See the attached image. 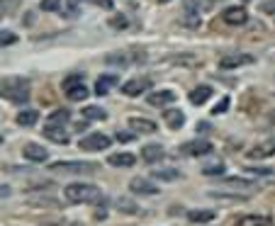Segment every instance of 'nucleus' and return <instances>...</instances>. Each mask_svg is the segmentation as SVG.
I'll list each match as a JSON object with an SVG mask.
<instances>
[{
	"mask_svg": "<svg viewBox=\"0 0 275 226\" xmlns=\"http://www.w3.org/2000/svg\"><path fill=\"white\" fill-rule=\"evenodd\" d=\"M69 5H71V10H76V8L81 5V0H69Z\"/></svg>",
	"mask_w": 275,
	"mask_h": 226,
	"instance_id": "40",
	"label": "nucleus"
},
{
	"mask_svg": "<svg viewBox=\"0 0 275 226\" xmlns=\"http://www.w3.org/2000/svg\"><path fill=\"white\" fill-rule=\"evenodd\" d=\"M217 214L212 212V209H195V212L188 214V219L193 221V224H207V221H212Z\"/></svg>",
	"mask_w": 275,
	"mask_h": 226,
	"instance_id": "22",
	"label": "nucleus"
},
{
	"mask_svg": "<svg viewBox=\"0 0 275 226\" xmlns=\"http://www.w3.org/2000/svg\"><path fill=\"white\" fill-rule=\"evenodd\" d=\"M261 10L268 15H275V0H265V3H261Z\"/></svg>",
	"mask_w": 275,
	"mask_h": 226,
	"instance_id": "36",
	"label": "nucleus"
},
{
	"mask_svg": "<svg viewBox=\"0 0 275 226\" xmlns=\"http://www.w3.org/2000/svg\"><path fill=\"white\" fill-rule=\"evenodd\" d=\"M44 136L51 139L56 143H69V136L64 134V129H56V127H44Z\"/></svg>",
	"mask_w": 275,
	"mask_h": 226,
	"instance_id": "26",
	"label": "nucleus"
},
{
	"mask_svg": "<svg viewBox=\"0 0 275 226\" xmlns=\"http://www.w3.org/2000/svg\"><path fill=\"white\" fill-rule=\"evenodd\" d=\"M207 98H212V88L209 85H200V88H195L190 93V102L193 105H205Z\"/></svg>",
	"mask_w": 275,
	"mask_h": 226,
	"instance_id": "20",
	"label": "nucleus"
},
{
	"mask_svg": "<svg viewBox=\"0 0 275 226\" xmlns=\"http://www.w3.org/2000/svg\"><path fill=\"white\" fill-rule=\"evenodd\" d=\"M0 143H3V136H0Z\"/></svg>",
	"mask_w": 275,
	"mask_h": 226,
	"instance_id": "43",
	"label": "nucleus"
},
{
	"mask_svg": "<svg viewBox=\"0 0 275 226\" xmlns=\"http://www.w3.org/2000/svg\"><path fill=\"white\" fill-rule=\"evenodd\" d=\"M222 20H224L227 25H244L248 20V13L244 5H234V8H227V10L222 13Z\"/></svg>",
	"mask_w": 275,
	"mask_h": 226,
	"instance_id": "8",
	"label": "nucleus"
},
{
	"mask_svg": "<svg viewBox=\"0 0 275 226\" xmlns=\"http://www.w3.org/2000/svg\"><path fill=\"white\" fill-rule=\"evenodd\" d=\"M273 219L265 216V214H244L234 221V226H270Z\"/></svg>",
	"mask_w": 275,
	"mask_h": 226,
	"instance_id": "10",
	"label": "nucleus"
},
{
	"mask_svg": "<svg viewBox=\"0 0 275 226\" xmlns=\"http://www.w3.org/2000/svg\"><path fill=\"white\" fill-rule=\"evenodd\" d=\"M156 180H163V183H171V180H178L180 173L173 168H163V170H156V173H151Z\"/></svg>",
	"mask_w": 275,
	"mask_h": 226,
	"instance_id": "28",
	"label": "nucleus"
},
{
	"mask_svg": "<svg viewBox=\"0 0 275 226\" xmlns=\"http://www.w3.org/2000/svg\"><path fill=\"white\" fill-rule=\"evenodd\" d=\"M49 168L54 173H95L97 163H85V161H73V163H51Z\"/></svg>",
	"mask_w": 275,
	"mask_h": 226,
	"instance_id": "3",
	"label": "nucleus"
},
{
	"mask_svg": "<svg viewBox=\"0 0 275 226\" xmlns=\"http://www.w3.org/2000/svg\"><path fill=\"white\" fill-rule=\"evenodd\" d=\"M117 141H122V143L134 141V134H129V131H120V134H117Z\"/></svg>",
	"mask_w": 275,
	"mask_h": 226,
	"instance_id": "37",
	"label": "nucleus"
},
{
	"mask_svg": "<svg viewBox=\"0 0 275 226\" xmlns=\"http://www.w3.org/2000/svg\"><path fill=\"white\" fill-rule=\"evenodd\" d=\"M22 156H25L27 161H32V163H44L49 154H46V148H44V146H39V143H25Z\"/></svg>",
	"mask_w": 275,
	"mask_h": 226,
	"instance_id": "11",
	"label": "nucleus"
},
{
	"mask_svg": "<svg viewBox=\"0 0 275 226\" xmlns=\"http://www.w3.org/2000/svg\"><path fill=\"white\" fill-rule=\"evenodd\" d=\"M173 102H176L173 90H158V93L149 95V105H153V107H166V105H173Z\"/></svg>",
	"mask_w": 275,
	"mask_h": 226,
	"instance_id": "13",
	"label": "nucleus"
},
{
	"mask_svg": "<svg viewBox=\"0 0 275 226\" xmlns=\"http://www.w3.org/2000/svg\"><path fill=\"white\" fill-rule=\"evenodd\" d=\"M149 78H132V81H127V83L122 85V93L127 95V98H137V95H141V93H146L149 90Z\"/></svg>",
	"mask_w": 275,
	"mask_h": 226,
	"instance_id": "7",
	"label": "nucleus"
},
{
	"mask_svg": "<svg viewBox=\"0 0 275 226\" xmlns=\"http://www.w3.org/2000/svg\"><path fill=\"white\" fill-rule=\"evenodd\" d=\"M127 25H129V22L124 20L122 15H120V17H112V20H110V27H115V29H127Z\"/></svg>",
	"mask_w": 275,
	"mask_h": 226,
	"instance_id": "34",
	"label": "nucleus"
},
{
	"mask_svg": "<svg viewBox=\"0 0 275 226\" xmlns=\"http://www.w3.org/2000/svg\"><path fill=\"white\" fill-rule=\"evenodd\" d=\"M66 122H69V110H54V112H51V117L46 119V127L61 129Z\"/></svg>",
	"mask_w": 275,
	"mask_h": 226,
	"instance_id": "23",
	"label": "nucleus"
},
{
	"mask_svg": "<svg viewBox=\"0 0 275 226\" xmlns=\"http://www.w3.org/2000/svg\"><path fill=\"white\" fill-rule=\"evenodd\" d=\"M78 85H83V78H81V76H69V78H66V81L61 83V88H64L66 93H69V90L78 88Z\"/></svg>",
	"mask_w": 275,
	"mask_h": 226,
	"instance_id": "32",
	"label": "nucleus"
},
{
	"mask_svg": "<svg viewBox=\"0 0 275 226\" xmlns=\"http://www.w3.org/2000/svg\"><path fill=\"white\" fill-rule=\"evenodd\" d=\"M202 175H207V178L224 175V163H222V161H217V163H212V166H205V168H202Z\"/></svg>",
	"mask_w": 275,
	"mask_h": 226,
	"instance_id": "29",
	"label": "nucleus"
},
{
	"mask_svg": "<svg viewBox=\"0 0 275 226\" xmlns=\"http://www.w3.org/2000/svg\"><path fill=\"white\" fill-rule=\"evenodd\" d=\"M105 216H107V209H105V207H100V209L95 212V219H105Z\"/></svg>",
	"mask_w": 275,
	"mask_h": 226,
	"instance_id": "39",
	"label": "nucleus"
},
{
	"mask_svg": "<svg viewBox=\"0 0 275 226\" xmlns=\"http://www.w3.org/2000/svg\"><path fill=\"white\" fill-rule=\"evenodd\" d=\"M83 117L88 119V122H102V119H107V112L102 110V107H97V105H88V107H83Z\"/></svg>",
	"mask_w": 275,
	"mask_h": 226,
	"instance_id": "21",
	"label": "nucleus"
},
{
	"mask_svg": "<svg viewBox=\"0 0 275 226\" xmlns=\"http://www.w3.org/2000/svg\"><path fill=\"white\" fill-rule=\"evenodd\" d=\"M93 3H95L97 8H102V10H112V8H115L112 0H93Z\"/></svg>",
	"mask_w": 275,
	"mask_h": 226,
	"instance_id": "38",
	"label": "nucleus"
},
{
	"mask_svg": "<svg viewBox=\"0 0 275 226\" xmlns=\"http://www.w3.org/2000/svg\"><path fill=\"white\" fill-rule=\"evenodd\" d=\"M115 204H117V209H120V212H124V214H137L139 212V204L132 197H120Z\"/></svg>",
	"mask_w": 275,
	"mask_h": 226,
	"instance_id": "25",
	"label": "nucleus"
},
{
	"mask_svg": "<svg viewBox=\"0 0 275 226\" xmlns=\"http://www.w3.org/2000/svg\"><path fill=\"white\" fill-rule=\"evenodd\" d=\"M183 25L185 27H200V10L195 0H185L183 3Z\"/></svg>",
	"mask_w": 275,
	"mask_h": 226,
	"instance_id": "6",
	"label": "nucleus"
},
{
	"mask_svg": "<svg viewBox=\"0 0 275 226\" xmlns=\"http://www.w3.org/2000/svg\"><path fill=\"white\" fill-rule=\"evenodd\" d=\"M115 85H117V78H115V76H100V78H97V83H95V93L102 98V95H107V93H110Z\"/></svg>",
	"mask_w": 275,
	"mask_h": 226,
	"instance_id": "19",
	"label": "nucleus"
},
{
	"mask_svg": "<svg viewBox=\"0 0 275 226\" xmlns=\"http://www.w3.org/2000/svg\"><path fill=\"white\" fill-rule=\"evenodd\" d=\"M17 42V34L10 32V29H0V46H10V44Z\"/></svg>",
	"mask_w": 275,
	"mask_h": 226,
	"instance_id": "31",
	"label": "nucleus"
},
{
	"mask_svg": "<svg viewBox=\"0 0 275 226\" xmlns=\"http://www.w3.org/2000/svg\"><path fill=\"white\" fill-rule=\"evenodd\" d=\"M0 98L10 100V102H27L29 81L27 78H3L0 81Z\"/></svg>",
	"mask_w": 275,
	"mask_h": 226,
	"instance_id": "2",
	"label": "nucleus"
},
{
	"mask_svg": "<svg viewBox=\"0 0 275 226\" xmlns=\"http://www.w3.org/2000/svg\"><path fill=\"white\" fill-rule=\"evenodd\" d=\"M107 163L115 166V168H129V166L137 163V156L134 154H112L110 158H107Z\"/></svg>",
	"mask_w": 275,
	"mask_h": 226,
	"instance_id": "17",
	"label": "nucleus"
},
{
	"mask_svg": "<svg viewBox=\"0 0 275 226\" xmlns=\"http://www.w3.org/2000/svg\"><path fill=\"white\" fill-rule=\"evenodd\" d=\"M129 190H132L134 195H156V192H158V185H153L149 178H134V180L129 183Z\"/></svg>",
	"mask_w": 275,
	"mask_h": 226,
	"instance_id": "9",
	"label": "nucleus"
},
{
	"mask_svg": "<svg viewBox=\"0 0 275 226\" xmlns=\"http://www.w3.org/2000/svg\"><path fill=\"white\" fill-rule=\"evenodd\" d=\"M110 143H112V139L105 136V134H88V136H83L81 141H78V148L81 151H102Z\"/></svg>",
	"mask_w": 275,
	"mask_h": 226,
	"instance_id": "4",
	"label": "nucleus"
},
{
	"mask_svg": "<svg viewBox=\"0 0 275 226\" xmlns=\"http://www.w3.org/2000/svg\"><path fill=\"white\" fill-rule=\"evenodd\" d=\"M61 8V0H41V10L44 13H54Z\"/></svg>",
	"mask_w": 275,
	"mask_h": 226,
	"instance_id": "33",
	"label": "nucleus"
},
{
	"mask_svg": "<svg viewBox=\"0 0 275 226\" xmlns=\"http://www.w3.org/2000/svg\"><path fill=\"white\" fill-rule=\"evenodd\" d=\"M158 3H171V0H158Z\"/></svg>",
	"mask_w": 275,
	"mask_h": 226,
	"instance_id": "42",
	"label": "nucleus"
},
{
	"mask_svg": "<svg viewBox=\"0 0 275 226\" xmlns=\"http://www.w3.org/2000/svg\"><path fill=\"white\" fill-rule=\"evenodd\" d=\"M37 117H39V114L34 112V110H25V112L17 114V124H20V127H34V124H37Z\"/></svg>",
	"mask_w": 275,
	"mask_h": 226,
	"instance_id": "27",
	"label": "nucleus"
},
{
	"mask_svg": "<svg viewBox=\"0 0 275 226\" xmlns=\"http://www.w3.org/2000/svg\"><path fill=\"white\" fill-rule=\"evenodd\" d=\"M180 154L183 156H207L212 154V143L205 141V139H195V141H188L180 146Z\"/></svg>",
	"mask_w": 275,
	"mask_h": 226,
	"instance_id": "5",
	"label": "nucleus"
},
{
	"mask_svg": "<svg viewBox=\"0 0 275 226\" xmlns=\"http://www.w3.org/2000/svg\"><path fill=\"white\" fill-rule=\"evenodd\" d=\"M253 63L251 54H239V56H227L219 61V68H239V66H248Z\"/></svg>",
	"mask_w": 275,
	"mask_h": 226,
	"instance_id": "14",
	"label": "nucleus"
},
{
	"mask_svg": "<svg viewBox=\"0 0 275 226\" xmlns=\"http://www.w3.org/2000/svg\"><path fill=\"white\" fill-rule=\"evenodd\" d=\"M129 127H132V131H139V134H153L158 129L156 122L144 119V117H129Z\"/></svg>",
	"mask_w": 275,
	"mask_h": 226,
	"instance_id": "12",
	"label": "nucleus"
},
{
	"mask_svg": "<svg viewBox=\"0 0 275 226\" xmlns=\"http://www.w3.org/2000/svg\"><path fill=\"white\" fill-rule=\"evenodd\" d=\"M224 185L239 187V190H258V185L253 183V180H244V178H224Z\"/></svg>",
	"mask_w": 275,
	"mask_h": 226,
	"instance_id": "24",
	"label": "nucleus"
},
{
	"mask_svg": "<svg viewBox=\"0 0 275 226\" xmlns=\"http://www.w3.org/2000/svg\"><path fill=\"white\" fill-rule=\"evenodd\" d=\"M163 122L171 129H180L183 124H185V114L180 112V110H166V112H163Z\"/></svg>",
	"mask_w": 275,
	"mask_h": 226,
	"instance_id": "18",
	"label": "nucleus"
},
{
	"mask_svg": "<svg viewBox=\"0 0 275 226\" xmlns=\"http://www.w3.org/2000/svg\"><path fill=\"white\" fill-rule=\"evenodd\" d=\"M8 192H10V187H0V197H8Z\"/></svg>",
	"mask_w": 275,
	"mask_h": 226,
	"instance_id": "41",
	"label": "nucleus"
},
{
	"mask_svg": "<svg viewBox=\"0 0 275 226\" xmlns=\"http://www.w3.org/2000/svg\"><path fill=\"white\" fill-rule=\"evenodd\" d=\"M64 195L69 199L71 204H97V202H105L100 187L95 185H88V183H71L66 185Z\"/></svg>",
	"mask_w": 275,
	"mask_h": 226,
	"instance_id": "1",
	"label": "nucleus"
},
{
	"mask_svg": "<svg viewBox=\"0 0 275 226\" xmlns=\"http://www.w3.org/2000/svg\"><path fill=\"white\" fill-rule=\"evenodd\" d=\"M246 3H248V0H246Z\"/></svg>",
	"mask_w": 275,
	"mask_h": 226,
	"instance_id": "44",
	"label": "nucleus"
},
{
	"mask_svg": "<svg viewBox=\"0 0 275 226\" xmlns=\"http://www.w3.org/2000/svg\"><path fill=\"white\" fill-rule=\"evenodd\" d=\"M251 158H270L275 156V141H263V143H256L251 151H248Z\"/></svg>",
	"mask_w": 275,
	"mask_h": 226,
	"instance_id": "16",
	"label": "nucleus"
},
{
	"mask_svg": "<svg viewBox=\"0 0 275 226\" xmlns=\"http://www.w3.org/2000/svg\"><path fill=\"white\" fill-rule=\"evenodd\" d=\"M163 156H166L163 146H158V143H149V146L141 148V158H144L146 163H156V161H161Z\"/></svg>",
	"mask_w": 275,
	"mask_h": 226,
	"instance_id": "15",
	"label": "nucleus"
},
{
	"mask_svg": "<svg viewBox=\"0 0 275 226\" xmlns=\"http://www.w3.org/2000/svg\"><path fill=\"white\" fill-rule=\"evenodd\" d=\"M227 107H229V98H222L219 105H214V110H212V114H222V112H227Z\"/></svg>",
	"mask_w": 275,
	"mask_h": 226,
	"instance_id": "35",
	"label": "nucleus"
},
{
	"mask_svg": "<svg viewBox=\"0 0 275 226\" xmlns=\"http://www.w3.org/2000/svg\"><path fill=\"white\" fill-rule=\"evenodd\" d=\"M66 95H69V100H76V102H81V100L88 98V88H85V85H78V88L69 90Z\"/></svg>",
	"mask_w": 275,
	"mask_h": 226,
	"instance_id": "30",
	"label": "nucleus"
}]
</instances>
